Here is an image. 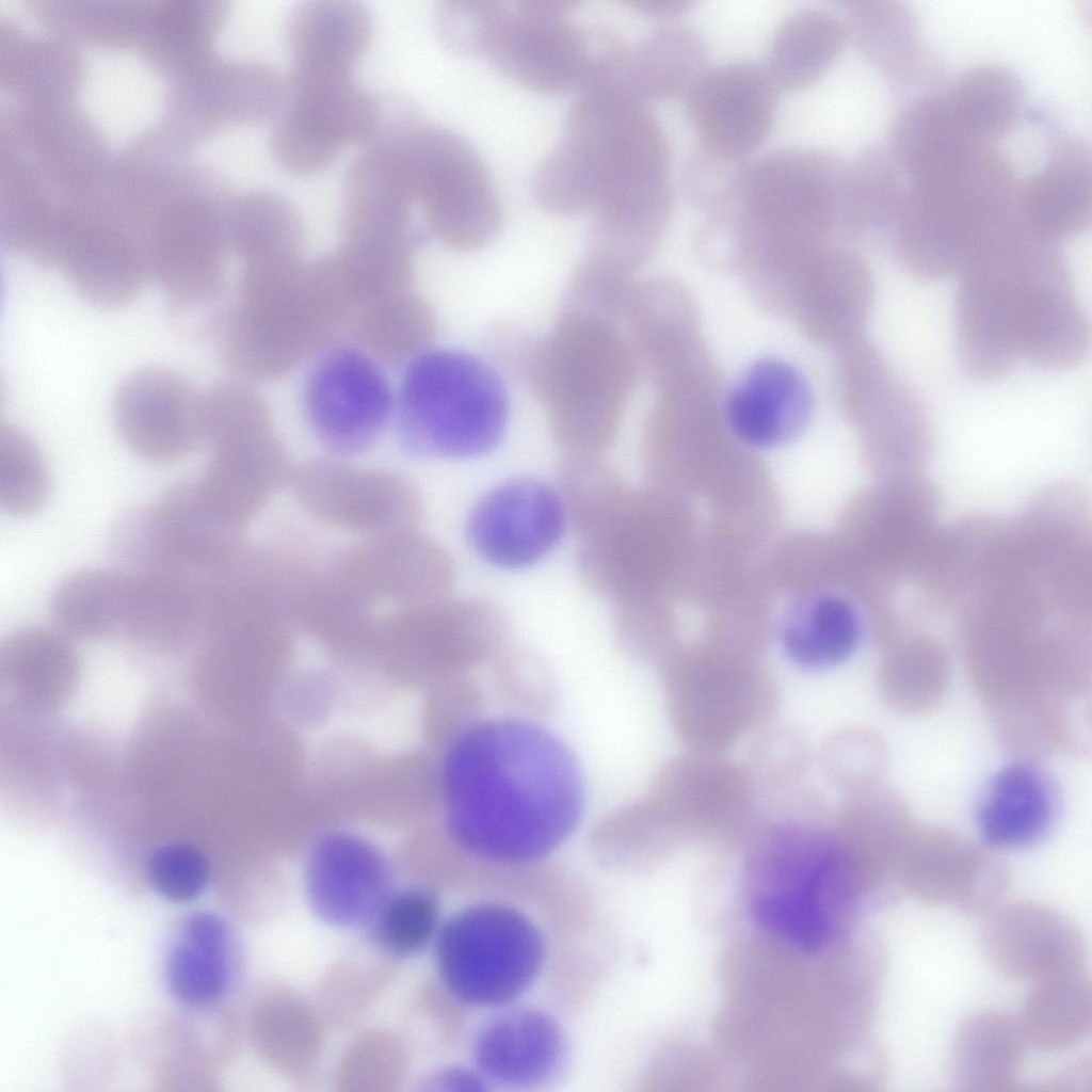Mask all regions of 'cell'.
<instances>
[{
	"instance_id": "6da1fadb",
	"label": "cell",
	"mask_w": 1092,
	"mask_h": 1092,
	"mask_svg": "<svg viewBox=\"0 0 1092 1092\" xmlns=\"http://www.w3.org/2000/svg\"><path fill=\"white\" fill-rule=\"evenodd\" d=\"M444 792L456 844L501 865L553 853L576 831L585 803L571 748L544 725L516 717L473 723L456 738Z\"/></svg>"
},
{
	"instance_id": "7a4b0ae2",
	"label": "cell",
	"mask_w": 1092,
	"mask_h": 1092,
	"mask_svg": "<svg viewBox=\"0 0 1092 1092\" xmlns=\"http://www.w3.org/2000/svg\"><path fill=\"white\" fill-rule=\"evenodd\" d=\"M956 339L960 365L977 382L1001 379L1024 353L1072 280L1056 242L1011 212L958 269Z\"/></svg>"
},
{
	"instance_id": "3957f363",
	"label": "cell",
	"mask_w": 1092,
	"mask_h": 1092,
	"mask_svg": "<svg viewBox=\"0 0 1092 1092\" xmlns=\"http://www.w3.org/2000/svg\"><path fill=\"white\" fill-rule=\"evenodd\" d=\"M556 148L592 198V221L632 228L668 215L671 192L663 130L644 101L617 85L581 93Z\"/></svg>"
},
{
	"instance_id": "277c9868",
	"label": "cell",
	"mask_w": 1092,
	"mask_h": 1092,
	"mask_svg": "<svg viewBox=\"0 0 1092 1092\" xmlns=\"http://www.w3.org/2000/svg\"><path fill=\"white\" fill-rule=\"evenodd\" d=\"M816 813L788 810L761 825L750 860L754 919L806 951L838 938L858 897V862Z\"/></svg>"
},
{
	"instance_id": "5b68a950",
	"label": "cell",
	"mask_w": 1092,
	"mask_h": 1092,
	"mask_svg": "<svg viewBox=\"0 0 1092 1092\" xmlns=\"http://www.w3.org/2000/svg\"><path fill=\"white\" fill-rule=\"evenodd\" d=\"M633 351L617 324L561 309L535 341L523 380L565 456L603 457L635 382Z\"/></svg>"
},
{
	"instance_id": "8992f818",
	"label": "cell",
	"mask_w": 1092,
	"mask_h": 1092,
	"mask_svg": "<svg viewBox=\"0 0 1092 1092\" xmlns=\"http://www.w3.org/2000/svg\"><path fill=\"white\" fill-rule=\"evenodd\" d=\"M403 447L423 459H469L492 451L509 419V396L495 366L455 349L411 359L399 391Z\"/></svg>"
},
{
	"instance_id": "52a82bcc",
	"label": "cell",
	"mask_w": 1092,
	"mask_h": 1092,
	"mask_svg": "<svg viewBox=\"0 0 1092 1092\" xmlns=\"http://www.w3.org/2000/svg\"><path fill=\"white\" fill-rule=\"evenodd\" d=\"M573 1L486 0L478 55L537 91L615 85L627 47L613 33L569 19Z\"/></svg>"
},
{
	"instance_id": "ba28073f",
	"label": "cell",
	"mask_w": 1092,
	"mask_h": 1092,
	"mask_svg": "<svg viewBox=\"0 0 1092 1092\" xmlns=\"http://www.w3.org/2000/svg\"><path fill=\"white\" fill-rule=\"evenodd\" d=\"M298 261L245 266L212 337L223 360L244 375L287 370L340 321L318 270Z\"/></svg>"
},
{
	"instance_id": "9c48e42d",
	"label": "cell",
	"mask_w": 1092,
	"mask_h": 1092,
	"mask_svg": "<svg viewBox=\"0 0 1092 1092\" xmlns=\"http://www.w3.org/2000/svg\"><path fill=\"white\" fill-rule=\"evenodd\" d=\"M385 139L433 236L457 251H476L494 240L502 221L500 202L484 161L465 138L413 114L392 123Z\"/></svg>"
},
{
	"instance_id": "30bf717a",
	"label": "cell",
	"mask_w": 1092,
	"mask_h": 1092,
	"mask_svg": "<svg viewBox=\"0 0 1092 1092\" xmlns=\"http://www.w3.org/2000/svg\"><path fill=\"white\" fill-rule=\"evenodd\" d=\"M1016 208V189L997 167L965 163L950 177L912 181L886 221L902 267L932 280L957 273L989 229Z\"/></svg>"
},
{
	"instance_id": "8fae6325",
	"label": "cell",
	"mask_w": 1092,
	"mask_h": 1092,
	"mask_svg": "<svg viewBox=\"0 0 1092 1092\" xmlns=\"http://www.w3.org/2000/svg\"><path fill=\"white\" fill-rule=\"evenodd\" d=\"M439 978L457 1001L505 1009L539 979L544 936L521 911L502 903L467 906L441 922L434 940Z\"/></svg>"
},
{
	"instance_id": "7c38bea8",
	"label": "cell",
	"mask_w": 1092,
	"mask_h": 1092,
	"mask_svg": "<svg viewBox=\"0 0 1092 1092\" xmlns=\"http://www.w3.org/2000/svg\"><path fill=\"white\" fill-rule=\"evenodd\" d=\"M114 546L132 574L207 582L242 544L207 502L199 481L180 482L150 508L126 514Z\"/></svg>"
},
{
	"instance_id": "4fadbf2b",
	"label": "cell",
	"mask_w": 1092,
	"mask_h": 1092,
	"mask_svg": "<svg viewBox=\"0 0 1092 1092\" xmlns=\"http://www.w3.org/2000/svg\"><path fill=\"white\" fill-rule=\"evenodd\" d=\"M286 84V101L270 143L294 170L307 174L326 170L348 145L367 143L380 124L383 103L352 75L291 67Z\"/></svg>"
},
{
	"instance_id": "5bb4252c",
	"label": "cell",
	"mask_w": 1092,
	"mask_h": 1092,
	"mask_svg": "<svg viewBox=\"0 0 1092 1092\" xmlns=\"http://www.w3.org/2000/svg\"><path fill=\"white\" fill-rule=\"evenodd\" d=\"M849 164L830 154L786 148L746 164L738 208L754 227L800 239L845 226Z\"/></svg>"
},
{
	"instance_id": "9a60e30c",
	"label": "cell",
	"mask_w": 1092,
	"mask_h": 1092,
	"mask_svg": "<svg viewBox=\"0 0 1092 1092\" xmlns=\"http://www.w3.org/2000/svg\"><path fill=\"white\" fill-rule=\"evenodd\" d=\"M662 684L672 727L696 752L720 754L761 729L780 704L777 682L741 667H669Z\"/></svg>"
},
{
	"instance_id": "2e32d148",
	"label": "cell",
	"mask_w": 1092,
	"mask_h": 1092,
	"mask_svg": "<svg viewBox=\"0 0 1092 1092\" xmlns=\"http://www.w3.org/2000/svg\"><path fill=\"white\" fill-rule=\"evenodd\" d=\"M651 798L677 837L732 842L754 838L762 825L746 770L719 754L690 750L673 759Z\"/></svg>"
},
{
	"instance_id": "e0dca14e",
	"label": "cell",
	"mask_w": 1092,
	"mask_h": 1092,
	"mask_svg": "<svg viewBox=\"0 0 1092 1092\" xmlns=\"http://www.w3.org/2000/svg\"><path fill=\"white\" fill-rule=\"evenodd\" d=\"M287 484L309 517L364 536L416 529L421 518L418 491L392 471L316 460L291 469Z\"/></svg>"
},
{
	"instance_id": "ac0fdd59",
	"label": "cell",
	"mask_w": 1092,
	"mask_h": 1092,
	"mask_svg": "<svg viewBox=\"0 0 1092 1092\" xmlns=\"http://www.w3.org/2000/svg\"><path fill=\"white\" fill-rule=\"evenodd\" d=\"M392 405L376 359L360 348L325 352L306 380L304 406L311 431L324 447L340 455L373 444L388 422Z\"/></svg>"
},
{
	"instance_id": "d6986e66",
	"label": "cell",
	"mask_w": 1092,
	"mask_h": 1092,
	"mask_svg": "<svg viewBox=\"0 0 1092 1092\" xmlns=\"http://www.w3.org/2000/svg\"><path fill=\"white\" fill-rule=\"evenodd\" d=\"M211 456L202 492L214 513L241 532L287 483L284 451L264 412L236 416L206 439Z\"/></svg>"
},
{
	"instance_id": "ffe728a7",
	"label": "cell",
	"mask_w": 1092,
	"mask_h": 1092,
	"mask_svg": "<svg viewBox=\"0 0 1092 1092\" xmlns=\"http://www.w3.org/2000/svg\"><path fill=\"white\" fill-rule=\"evenodd\" d=\"M327 571L368 604L397 607L448 595L455 576L449 553L416 529L364 536L340 549Z\"/></svg>"
},
{
	"instance_id": "44dd1931",
	"label": "cell",
	"mask_w": 1092,
	"mask_h": 1092,
	"mask_svg": "<svg viewBox=\"0 0 1092 1092\" xmlns=\"http://www.w3.org/2000/svg\"><path fill=\"white\" fill-rule=\"evenodd\" d=\"M566 518L558 489L531 477L501 483L469 512L466 534L472 549L502 568L535 564L560 541Z\"/></svg>"
},
{
	"instance_id": "7402d4cb",
	"label": "cell",
	"mask_w": 1092,
	"mask_h": 1092,
	"mask_svg": "<svg viewBox=\"0 0 1092 1092\" xmlns=\"http://www.w3.org/2000/svg\"><path fill=\"white\" fill-rule=\"evenodd\" d=\"M778 92L766 69L751 63L707 69L686 94L703 150L721 159H744L769 135Z\"/></svg>"
},
{
	"instance_id": "603a6c76",
	"label": "cell",
	"mask_w": 1092,
	"mask_h": 1092,
	"mask_svg": "<svg viewBox=\"0 0 1092 1092\" xmlns=\"http://www.w3.org/2000/svg\"><path fill=\"white\" fill-rule=\"evenodd\" d=\"M200 399L202 391L180 372L144 367L117 388L113 422L135 454L152 463H171L200 445Z\"/></svg>"
},
{
	"instance_id": "cb8c5ba5",
	"label": "cell",
	"mask_w": 1092,
	"mask_h": 1092,
	"mask_svg": "<svg viewBox=\"0 0 1092 1092\" xmlns=\"http://www.w3.org/2000/svg\"><path fill=\"white\" fill-rule=\"evenodd\" d=\"M509 630L507 615L494 603L448 594L397 607L381 616L378 633L433 659L468 665L499 653Z\"/></svg>"
},
{
	"instance_id": "d4e9b609",
	"label": "cell",
	"mask_w": 1092,
	"mask_h": 1092,
	"mask_svg": "<svg viewBox=\"0 0 1092 1092\" xmlns=\"http://www.w3.org/2000/svg\"><path fill=\"white\" fill-rule=\"evenodd\" d=\"M472 1051L486 1081L530 1088L559 1074L567 1044L560 1024L546 1012L505 1008L478 1032Z\"/></svg>"
},
{
	"instance_id": "484cf974",
	"label": "cell",
	"mask_w": 1092,
	"mask_h": 1092,
	"mask_svg": "<svg viewBox=\"0 0 1092 1092\" xmlns=\"http://www.w3.org/2000/svg\"><path fill=\"white\" fill-rule=\"evenodd\" d=\"M60 269L75 290L101 308L121 307L148 280L141 236L106 222L65 228Z\"/></svg>"
},
{
	"instance_id": "4316f807",
	"label": "cell",
	"mask_w": 1092,
	"mask_h": 1092,
	"mask_svg": "<svg viewBox=\"0 0 1092 1092\" xmlns=\"http://www.w3.org/2000/svg\"><path fill=\"white\" fill-rule=\"evenodd\" d=\"M392 894L386 865L366 848L327 846L314 855L307 869L308 905L333 927L371 925Z\"/></svg>"
},
{
	"instance_id": "83f0119b",
	"label": "cell",
	"mask_w": 1092,
	"mask_h": 1092,
	"mask_svg": "<svg viewBox=\"0 0 1092 1092\" xmlns=\"http://www.w3.org/2000/svg\"><path fill=\"white\" fill-rule=\"evenodd\" d=\"M812 400L802 375L789 364L767 358L755 363L732 389L726 416L744 443L769 448L788 441L806 425Z\"/></svg>"
},
{
	"instance_id": "f1b7e54d",
	"label": "cell",
	"mask_w": 1092,
	"mask_h": 1092,
	"mask_svg": "<svg viewBox=\"0 0 1092 1092\" xmlns=\"http://www.w3.org/2000/svg\"><path fill=\"white\" fill-rule=\"evenodd\" d=\"M414 206L385 146L366 143L344 178L346 239L408 247L414 237Z\"/></svg>"
},
{
	"instance_id": "f546056e",
	"label": "cell",
	"mask_w": 1092,
	"mask_h": 1092,
	"mask_svg": "<svg viewBox=\"0 0 1092 1092\" xmlns=\"http://www.w3.org/2000/svg\"><path fill=\"white\" fill-rule=\"evenodd\" d=\"M1091 156L1082 140L1063 136L1044 166L1019 184L1017 211L1039 234L1059 242L1091 224Z\"/></svg>"
},
{
	"instance_id": "4dcf8cb0",
	"label": "cell",
	"mask_w": 1092,
	"mask_h": 1092,
	"mask_svg": "<svg viewBox=\"0 0 1092 1092\" xmlns=\"http://www.w3.org/2000/svg\"><path fill=\"white\" fill-rule=\"evenodd\" d=\"M237 943L228 922L211 912H195L180 924L165 958V982L181 1005L206 1007L230 990L237 969Z\"/></svg>"
},
{
	"instance_id": "1f68e13d",
	"label": "cell",
	"mask_w": 1092,
	"mask_h": 1092,
	"mask_svg": "<svg viewBox=\"0 0 1092 1092\" xmlns=\"http://www.w3.org/2000/svg\"><path fill=\"white\" fill-rule=\"evenodd\" d=\"M892 154L912 181L951 176L982 142L961 123L949 92L934 93L906 106L890 134Z\"/></svg>"
},
{
	"instance_id": "d6a6232c",
	"label": "cell",
	"mask_w": 1092,
	"mask_h": 1092,
	"mask_svg": "<svg viewBox=\"0 0 1092 1092\" xmlns=\"http://www.w3.org/2000/svg\"><path fill=\"white\" fill-rule=\"evenodd\" d=\"M371 35L370 11L357 1L302 2L286 21L292 66L324 74L352 75Z\"/></svg>"
},
{
	"instance_id": "836d02e7",
	"label": "cell",
	"mask_w": 1092,
	"mask_h": 1092,
	"mask_svg": "<svg viewBox=\"0 0 1092 1092\" xmlns=\"http://www.w3.org/2000/svg\"><path fill=\"white\" fill-rule=\"evenodd\" d=\"M864 419L869 448L892 478L920 473L928 463L931 436L917 396L888 372L854 403Z\"/></svg>"
},
{
	"instance_id": "e575fe53",
	"label": "cell",
	"mask_w": 1092,
	"mask_h": 1092,
	"mask_svg": "<svg viewBox=\"0 0 1092 1092\" xmlns=\"http://www.w3.org/2000/svg\"><path fill=\"white\" fill-rule=\"evenodd\" d=\"M1055 800L1047 780L1035 768L1012 764L990 782L977 812L985 842L998 848L1033 844L1048 831Z\"/></svg>"
},
{
	"instance_id": "d590c367",
	"label": "cell",
	"mask_w": 1092,
	"mask_h": 1092,
	"mask_svg": "<svg viewBox=\"0 0 1092 1092\" xmlns=\"http://www.w3.org/2000/svg\"><path fill=\"white\" fill-rule=\"evenodd\" d=\"M706 61L697 34L663 27L627 48L617 85L644 102L686 95L707 70Z\"/></svg>"
},
{
	"instance_id": "8d00e7d4",
	"label": "cell",
	"mask_w": 1092,
	"mask_h": 1092,
	"mask_svg": "<svg viewBox=\"0 0 1092 1092\" xmlns=\"http://www.w3.org/2000/svg\"><path fill=\"white\" fill-rule=\"evenodd\" d=\"M123 629L132 635L176 640L207 627V584L154 574H127Z\"/></svg>"
},
{
	"instance_id": "74e56055",
	"label": "cell",
	"mask_w": 1092,
	"mask_h": 1092,
	"mask_svg": "<svg viewBox=\"0 0 1092 1092\" xmlns=\"http://www.w3.org/2000/svg\"><path fill=\"white\" fill-rule=\"evenodd\" d=\"M862 633L861 616L848 599L821 594L798 606L784 624L783 646L799 665L819 669L845 661Z\"/></svg>"
},
{
	"instance_id": "f35d334b",
	"label": "cell",
	"mask_w": 1092,
	"mask_h": 1092,
	"mask_svg": "<svg viewBox=\"0 0 1092 1092\" xmlns=\"http://www.w3.org/2000/svg\"><path fill=\"white\" fill-rule=\"evenodd\" d=\"M228 222L229 247L246 266L298 261L302 220L285 196L268 190L246 194Z\"/></svg>"
},
{
	"instance_id": "ab89813d",
	"label": "cell",
	"mask_w": 1092,
	"mask_h": 1092,
	"mask_svg": "<svg viewBox=\"0 0 1092 1092\" xmlns=\"http://www.w3.org/2000/svg\"><path fill=\"white\" fill-rule=\"evenodd\" d=\"M844 35L842 26L828 13H796L776 30L765 69L780 91L805 89L824 75Z\"/></svg>"
},
{
	"instance_id": "60d3db41",
	"label": "cell",
	"mask_w": 1092,
	"mask_h": 1092,
	"mask_svg": "<svg viewBox=\"0 0 1092 1092\" xmlns=\"http://www.w3.org/2000/svg\"><path fill=\"white\" fill-rule=\"evenodd\" d=\"M948 92L961 123L982 142L1008 134L1021 118L1024 87L1019 78L1007 68L976 67L965 73Z\"/></svg>"
},
{
	"instance_id": "b9f144b4",
	"label": "cell",
	"mask_w": 1092,
	"mask_h": 1092,
	"mask_svg": "<svg viewBox=\"0 0 1092 1092\" xmlns=\"http://www.w3.org/2000/svg\"><path fill=\"white\" fill-rule=\"evenodd\" d=\"M127 592V574L103 569L79 572L54 589L52 616L71 633L105 635L123 627Z\"/></svg>"
},
{
	"instance_id": "7bdbcfd3",
	"label": "cell",
	"mask_w": 1092,
	"mask_h": 1092,
	"mask_svg": "<svg viewBox=\"0 0 1092 1092\" xmlns=\"http://www.w3.org/2000/svg\"><path fill=\"white\" fill-rule=\"evenodd\" d=\"M362 350L373 358H414L424 351L435 331L430 308L403 291L379 300L357 312Z\"/></svg>"
},
{
	"instance_id": "ee69618b",
	"label": "cell",
	"mask_w": 1092,
	"mask_h": 1092,
	"mask_svg": "<svg viewBox=\"0 0 1092 1092\" xmlns=\"http://www.w3.org/2000/svg\"><path fill=\"white\" fill-rule=\"evenodd\" d=\"M103 60L93 75L90 102L102 126L116 138H123L155 111L157 89L134 62L121 58Z\"/></svg>"
},
{
	"instance_id": "f6af8a7d",
	"label": "cell",
	"mask_w": 1092,
	"mask_h": 1092,
	"mask_svg": "<svg viewBox=\"0 0 1092 1092\" xmlns=\"http://www.w3.org/2000/svg\"><path fill=\"white\" fill-rule=\"evenodd\" d=\"M371 925L383 950L398 958L412 957L434 942L441 925L439 902L420 887L394 892Z\"/></svg>"
},
{
	"instance_id": "bcb514c9",
	"label": "cell",
	"mask_w": 1092,
	"mask_h": 1092,
	"mask_svg": "<svg viewBox=\"0 0 1092 1092\" xmlns=\"http://www.w3.org/2000/svg\"><path fill=\"white\" fill-rule=\"evenodd\" d=\"M848 30L854 43L886 70L903 68L914 50V19L911 12L897 2L855 3L849 15Z\"/></svg>"
},
{
	"instance_id": "7dc6e473",
	"label": "cell",
	"mask_w": 1092,
	"mask_h": 1092,
	"mask_svg": "<svg viewBox=\"0 0 1092 1092\" xmlns=\"http://www.w3.org/2000/svg\"><path fill=\"white\" fill-rule=\"evenodd\" d=\"M44 459L32 438L14 425L0 428V507L10 515L37 511L48 495Z\"/></svg>"
},
{
	"instance_id": "c3c4849f",
	"label": "cell",
	"mask_w": 1092,
	"mask_h": 1092,
	"mask_svg": "<svg viewBox=\"0 0 1092 1092\" xmlns=\"http://www.w3.org/2000/svg\"><path fill=\"white\" fill-rule=\"evenodd\" d=\"M629 274L585 253L568 279L562 309L617 324L632 289Z\"/></svg>"
},
{
	"instance_id": "681fc988",
	"label": "cell",
	"mask_w": 1092,
	"mask_h": 1092,
	"mask_svg": "<svg viewBox=\"0 0 1092 1092\" xmlns=\"http://www.w3.org/2000/svg\"><path fill=\"white\" fill-rule=\"evenodd\" d=\"M944 675L945 659L937 644L924 636H911L895 647L886 662L883 688L900 706H924L940 693Z\"/></svg>"
},
{
	"instance_id": "f907efd6",
	"label": "cell",
	"mask_w": 1092,
	"mask_h": 1092,
	"mask_svg": "<svg viewBox=\"0 0 1092 1092\" xmlns=\"http://www.w3.org/2000/svg\"><path fill=\"white\" fill-rule=\"evenodd\" d=\"M881 761L879 740L864 729L839 730L822 746L821 762L826 776L850 794L874 787Z\"/></svg>"
},
{
	"instance_id": "816d5d0a",
	"label": "cell",
	"mask_w": 1092,
	"mask_h": 1092,
	"mask_svg": "<svg viewBox=\"0 0 1092 1092\" xmlns=\"http://www.w3.org/2000/svg\"><path fill=\"white\" fill-rule=\"evenodd\" d=\"M772 729L753 743L744 767L757 791L790 786L808 764V745L801 734L789 728Z\"/></svg>"
},
{
	"instance_id": "f5cc1de1",
	"label": "cell",
	"mask_w": 1092,
	"mask_h": 1092,
	"mask_svg": "<svg viewBox=\"0 0 1092 1092\" xmlns=\"http://www.w3.org/2000/svg\"><path fill=\"white\" fill-rule=\"evenodd\" d=\"M150 887L165 900L184 903L202 895L209 880V865L204 853L184 842L157 848L146 866Z\"/></svg>"
},
{
	"instance_id": "db71d44e",
	"label": "cell",
	"mask_w": 1092,
	"mask_h": 1092,
	"mask_svg": "<svg viewBox=\"0 0 1092 1092\" xmlns=\"http://www.w3.org/2000/svg\"><path fill=\"white\" fill-rule=\"evenodd\" d=\"M485 341L486 351L494 364L523 378L536 340L519 327L501 322L493 325Z\"/></svg>"
},
{
	"instance_id": "11a10c76",
	"label": "cell",
	"mask_w": 1092,
	"mask_h": 1092,
	"mask_svg": "<svg viewBox=\"0 0 1092 1092\" xmlns=\"http://www.w3.org/2000/svg\"><path fill=\"white\" fill-rule=\"evenodd\" d=\"M486 1080L476 1070L470 1071L462 1067H449L440 1071L431 1079L432 1086L437 1090L448 1091H472L483 1090Z\"/></svg>"
},
{
	"instance_id": "9f6ffc18",
	"label": "cell",
	"mask_w": 1092,
	"mask_h": 1092,
	"mask_svg": "<svg viewBox=\"0 0 1092 1092\" xmlns=\"http://www.w3.org/2000/svg\"><path fill=\"white\" fill-rule=\"evenodd\" d=\"M627 4L638 12L655 18H673L684 14L690 6L678 0H628Z\"/></svg>"
}]
</instances>
